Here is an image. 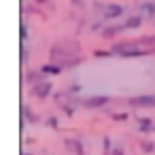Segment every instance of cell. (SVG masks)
<instances>
[{
    "label": "cell",
    "instance_id": "5bb4252c",
    "mask_svg": "<svg viewBox=\"0 0 155 155\" xmlns=\"http://www.w3.org/2000/svg\"><path fill=\"white\" fill-rule=\"evenodd\" d=\"M134 44L136 46H146V48H155V35H151V37L134 38Z\"/></svg>",
    "mask_w": 155,
    "mask_h": 155
},
{
    "label": "cell",
    "instance_id": "6da1fadb",
    "mask_svg": "<svg viewBox=\"0 0 155 155\" xmlns=\"http://www.w3.org/2000/svg\"><path fill=\"white\" fill-rule=\"evenodd\" d=\"M81 54V42L79 40H73V38H63V40H58L50 46V61L54 63H59L67 58H75Z\"/></svg>",
    "mask_w": 155,
    "mask_h": 155
},
{
    "label": "cell",
    "instance_id": "4fadbf2b",
    "mask_svg": "<svg viewBox=\"0 0 155 155\" xmlns=\"http://www.w3.org/2000/svg\"><path fill=\"white\" fill-rule=\"evenodd\" d=\"M21 115H23V119H27V123H31V124L38 123V117L35 115V111L29 105H21Z\"/></svg>",
    "mask_w": 155,
    "mask_h": 155
},
{
    "label": "cell",
    "instance_id": "d4e9b609",
    "mask_svg": "<svg viewBox=\"0 0 155 155\" xmlns=\"http://www.w3.org/2000/svg\"><path fill=\"white\" fill-rule=\"evenodd\" d=\"M111 153H113V155H124V151H123V147H121V146H115Z\"/></svg>",
    "mask_w": 155,
    "mask_h": 155
},
{
    "label": "cell",
    "instance_id": "603a6c76",
    "mask_svg": "<svg viewBox=\"0 0 155 155\" xmlns=\"http://www.w3.org/2000/svg\"><path fill=\"white\" fill-rule=\"evenodd\" d=\"M19 31H21V35H19V37H21V40L25 42V40H27V37H29V35H27V25H25V23H21Z\"/></svg>",
    "mask_w": 155,
    "mask_h": 155
},
{
    "label": "cell",
    "instance_id": "7402d4cb",
    "mask_svg": "<svg viewBox=\"0 0 155 155\" xmlns=\"http://www.w3.org/2000/svg\"><path fill=\"white\" fill-rule=\"evenodd\" d=\"M111 119H115V121H127L128 113H115V115H111Z\"/></svg>",
    "mask_w": 155,
    "mask_h": 155
},
{
    "label": "cell",
    "instance_id": "7a4b0ae2",
    "mask_svg": "<svg viewBox=\"0 0 155 155\" xmlns=\"http://www.w3.org/2000/svg\"><path fill=\"white\" fill-rule=\"evenodd\" d=\"M128 105L132 107H155V94H140L127 100Z\"/></svg>",
    "mask_w": 155,
    "mask_h": 155
},
{
    "label": "cell",
    "instance_id": "3957f363",
    "mask_svg": "<svg viewBox=\"0 0 155 155\" xmlns=\"http://www.w3.org/2000/svg\"><path fill=\"white\" fill-rule=\"evenodd\" d=\"M111 102V98L109 96H88L84 100H81V105L82 107H88V109H100V107H104Z\"/></svg>",
    "mask_w": 155,
    "mask_h": 155
},
{
    "label": "cell",
    "instance_id": "52a82bcc",
    "mask_svg": "<svg viewBox=\"0 0 155 155\" xmlns=\"http://www.w3.org/2000/svg\"><path fill=\"white\" fill-rule=\"evenodd\" d=\"M124 14V8L121 4H107L104 10V19H119Z\"/></svg>",
    "mask_w": 155,
    "mask_h": 155
},
{
    "label": "cell",
    "instance_id": "f1b7e54d",
    "mask_svg": "<svg viewBox=\"0 0 155 155\" xmlns=\"http://www.w3.org/2000/svg\"><path fill=\"white\" fill-rule=\"evenodd\" d=\"M35 2H38V4H50L48 0H35Z\"/></svg>",
    "mask_w": 155,
    "mask_h": 155
},
{
    "label": "cell",
    "instance_id": "5b68a950",
    "mask_svg": "<svg viewBox=\"0 0 155 155\" xmlns=\"http://www.w3.org/2000/svg\"><path fill=\"white\" fill-rule=\"evenodd\" d=\"M44 81H48V77L40 71V67L38 69H29L27 75H25V82L27 84H33V86L38 84V82H44Z\"/></svg>",
    "mask_w": 155,
    "mask_h": 155
},
{
    "label": "cell",
    "instance_id": "2e32d148",
    "mask_svg": "<svg viewBox=\"0 0 155 155\" xmlns=\"http://www.w3.org/2000/svg\"><path fill=\"white\" fill-rule=\"evenodd\" d=\"M142 23H144V19H142L140 15H132V17H128V19L124 21V27L127 29H140Z\"/></svg>",
    "mask_w": 155,
    "mask_h": 155
},
{
    "label": "cell",
    "instance_id": "277c9868",
    "mask_svg": "<svg viewBox=\"0 0 155 155\" xmlns=\"http://www.w3.org/2000/svg\"><path fill=\"white\" fill-rule=\"evenodd\" d=\"M52 82L50 81H44V82H38L31 88V96L33 98H38V100H46L52 94Z\"/></svg>",
    "mask_w": 155,
    "mask_h": 155
},
{
    "label": "cell",
    "instance_id": "484cf974",
    "mask_svg": "<svg viewBox=\"0 0 155 155\" xmlns=\"http://www.w3.org/2000/svg\"><path fill=\"white\" fill-rule=\"evenodd\" d=\"M104 146H105V150H109V147H111V140L107 138V136L104 138Z\"/></svg>",
    "mask_w": 155,
    "mask_h": 155
},
{
    "label": "cell",
    "instance_id": "9a60e30c",
    "mask_svg": "<svg viewBox=\"0 0 155 155\" xmlns=\"http://www.w3.org/2000/svg\"><path fill=\"white\" fill-rule=\"evenodd\" d=\"M140 10H142V14H144V15H147V19L155 17V4L150 2V0H146V4H142Z\"/></svg>",
    "mask_w": 155,
    "mask_h": 155
},
{
    "label": "cell",
    "instance_id": "9c48e42d",
    "mask_svg": "<svg viewBox=\"0 0 155 155\" xmlns=\"http://www.w3.org/2000/svg\"><path fill=\"white\" fill-rule=\"evenodd\" d=\"M123 31H127L124 23H117V25L104 27V29H102V35H100V37H102V38H113V37H117V35H121Z\"/></svg>",
    "mask_w": 155,
    "mask_h": 155
},
{
    "label": "cell",
    "instance_id": "44dd1931",
    "mask_svg": "<svg viewBox=\"0 0 155 155\" xmlns=\"http://www.w3.org/2000/svg\"><path fill=\"white\" fill-rule=\"evenodd\" d=\"M81 90H82V86H81V84H71V86L67 88V92H69V94H79Z\"/></svg>",
    "mask_w": 155,
    "mask_h": 155
},
{
    "label": "cell",
    "instance_id": "4316f807",
    "mask_svg": "<svg viewBox=\"0 0 155 155\" xmlns=\"http://www.w3.org/2000/svg\"><path fill=\"white\" fill-rule=\"evenodd\" d=\"M92 29H94V31H98V29H102V21H98V23H94V25H92Z\"/></svg>",
    "mask_w": 155,
    "mask_h": 155
},
{
    "label": "cell",
    "instance_id": "d6986e66",
    "mask_svg": "<svg viewBox=\"0 0 155 155\" xmlns=\"http://www.w3.org/2000/svg\"><path fill=\"white\" fill-rule=\"evenodd\" d=\"M113 56L111 50H94V58H109Z\"/></svg>",
    "mask_w": 155,
    "mask_h": 155
},
{
    "label": "cell",
    "instance_id": "8fae6325",
    "mask_svg": "<svg viewBox=\"0 0 155 155\" xmlns=\"http://www.w3.org/2000/svg\"><path fill=\"white\" fill-rule=\"evenodd\" d=\"M82 61H84V58H82V56H75V58H67V59H63V61H59L58 65H61L63 69L65 67H67V69H73V67H79Z\"/></svg>",
    "mask_w": 155,
    "mask_h": 155
},
{
    "label": "cell",
    "instance_id": "ac0fdd59",
    "mask_svg": "<svg viewBox=\"0 0 155 155\" xmlns=\"http://www.w3.org/2000/svg\"><path fill=\"white\" fill-rule=\"evenodd\" d=\"M46 127H48V128H58V124H59V121H58V117L56 115H52V117H48V119H46Z\"/></svg>",
    "mask_w": 155,
    "mask_h": 155
},
{
    "label": "cell",
    "instance_id": "e0dca14e",
    "mask_svg": "<svg viewBox=\"0 0 155 155\" xmlns=\"http://www.w3.org/2000/svg\"><path fill=\"white\" fill-rule=\"evenodd\" d=\"M140 147H142V151H146V153L155 151V144H153V142H140Z\"/></svg>",
    "mask_w": 155,
    "mask_h": 155
},
{
    "label": "cell",
    "instance_id": "ba28073f",
    "mask_svg": "<svg viewBox=\"0 0 155 155\" xmlns=\"http://www.w3.org/2000/svg\"><path fill=\"white\" fill-rule=\"evenodd\" d=\"M63 146L65 150L75 153V155H84V147H82V142L77 140V138H65L63 140Z\"/></svg>",
    "mask_w": 155,
    "mask_h": 155
},
{
    "label": "cell",
    "instance_id": "83f0119b",
    "mask_svg": "<svg viewBox=\"0 0 155 155\" xmlns=\"http://www.w3.org/2000/svg\"><path fill=\"white\" fill-rule=\"evenodd\" d=\"M73 4L79 6V8H82V6H84V2H82V0H73Z\"/></svg>",
    "mask_w": 155,
    "mask_h": 155
},
{
    "label": "cell",
    "instance_id": "8992f818",
    "mask_svg": "<svg viewBox=\"0 0 155 155\" xmlns=\"http://www.w3.org/2000/svg\"><path fill=\"white\" fill-rule=\"evenodd\" d=\"M136 48V44H134V40H119V42L115 44H111V52H113V56H123L127 50H132Z\"/></svg>",
    "mask_w": 155,
    "mask_h": 155
},
{
    "label": "cell",
    "instance_id": "cb8c5ba5",
    "mask_svg": "<svg viewBox=\"0 0 155 155\" xmlns=\"http://www.w3.org/2000/svg\"><path fill=\"white\" fill-rule=\"evenodd\" d=\"M27 58H29V54H27V48L23 46V48H21V63H27Z\"/></svg>",
    "mask_w": 155,
    "mask_h": 155
},
{
    "label": "cell",
    "instance_id": "30bf717a",
    "mask_svg": "<svg viewBox=\"0 0 155 155\" xmlns=\"http://www.w3.org/2000/svg\"><path fill=\"white\" fill-rule=\"evenodd\" d=\"M40 71L48 77V75H59L63 71V67L61 65H58V63H54V61H50V63H44V65H40Z\"/></svg>",
    "mask_w": 155,
    "mask_h": 155
},
{
    "label": "cell",
    "instance_id": "ffe728a7",
    "mask_svg": "<svg viewBox=\"0 0 155 155\" xmlns=\"http://www.w3.org/2000/svg\"><path fill=\"white\" fill-rule=\"evenodd\" d=\"M61 109H63V113L67 117H73L75 115V109H73V107H69V105H65V104H61Z\"/></svg>",
    "mask_w": 155,
    "mask_h": 155
},
{
    "label": "cell",
    "instance_id": "7c38bea8",
    "mask_svg": "<svg viewBox=\"0 0 155 155\" xmlns=\"http://www.w3.org/2000/svg\"><path fill=\"white\" fill-rule=\"evenodd\" d=\"M136 121H138V124H140V132H153L155 130L150 117H138Z\"/></svg>",
    "mask_w": 155,
    "mask_h": 155
},
{
    "label": "cell",
    "instance_id": "f546056e",
    "mask_svg": "<svg viewBox=\"0 0 155 155\" xmlns=\"http://www.w3.org/2000/svg\"><path fill=\"white\" fill-rule=\"evenodd\" d=\"M21 155H31V153H21Z\"/></svg>",
    "mask_w": 155,
    "mask_h": 155
}]
</instances>
